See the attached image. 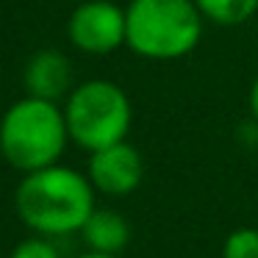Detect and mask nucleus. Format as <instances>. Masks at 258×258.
Wrapping results in <instances>:
<instances>
[{
	"label": "nucleus",
	"instance_id": "obj_9",
	"mask_svg": "<svg viewBox=\"0 0 258 258\" xmlns=\"http://www.w3.org/2000/svg\"><path fill=\"white\" fill-rule=\"evenodd\" d=\"M195 3L206 23L222 25V28L244 25L258 12V0H195Z\"/></svg>",
	"mask_w": 258,
	"mask_h": 258
},
{
	"label": "nucleus",
	"instance_id": "obj_1",
	"mask_svg": "<svg viewBox=\"0 0 258 258\" xmlns=\"http://www.w3.org/2000/svg\"><path fill=\"white\" fill-rule=\"evenodd\" d=\"M17 217L39 236H67L86 225L95 211V186L78 169L50 164L25 172L14 191Z\"/></svg>",
	"mask_w": 258,
	"mask_h": 258
},
{
	"label": "nucleus",
	"instance_id": "obj_7",
	"mask_svg": "<svg viewBox=\"0 0 258 258\" xmlns=\"http://www.w3.org/2000/svg\"><path fill=\"white\" fill-rule=\"evenodd\" d=\"M73 86V64L58 50H39L25 67V89L34 97L61 100Z\"/></svg>",
	"mask_w": 258,
	"mask_h": 258
},
{
	"label": "nucleus",
	"instance_id": "obj_3",
	"mask_svg": "<svg viewBox=\"0 0 258 258\" xmlns=\"http://www.w3.org/2000/svg\"><path fill=\"white\" fill-rule=\"evenodd\" d=\"M70 142L64 108L45 97H23L0 119V153L20 172L50 167Z\"/></svg>",
	"mask_w": 258,
	"mask_h": 258
},
{
	"label": "nucleus",
	"instance_id": "obj_4",
	"mask_svg": "<svg viewBox=\"0 0 258 258\" xmlns=\"http://www.w3.org/2000/svg\"><path fill=\"white\" fill-rule=\"evenodd\" d=\"M64 119L70 139L84 150L95 153L128 136L134 108L122 86L111 81H86L67 95Z\"/></svg>",
	"mask_w": 258,
	"mask_h": 258
},
{
	"label": "nucleus",
	"instance_id": "obj_5",
	"mask_svg": "<svg viewBox=\"0 0 258 258\" xmlns=\"http://www.w3.org/2000/svg\"><path fill=\"white\" fill-rule=\"evenodd\" d=\"M67 34L81 53H114L125 45V6H117L111 0H86L70 14Z\"/></svg>",
	"mask_w": 258,
	"mask_h": 258
},
{
	"label": "nucleus",
	"instance_id": "obj_8",
	"mask_svg": "<svg viewBox=\"0 0 258 258\" xmlns=\"http://www.w3.org/2000/svg\"><path fill=\"white\" fill-rule=\"evenodd\" d=\"M81 236H84L89 250L119 255L131 241V228H128V222H125V217L119 211L95 208V211L89 214V219H86V225L81 228Z\"/></svg>",
	"mask_w": 258,
	"mask_h": 258
},
{
	"label": "nucleus",
	"instance_id": "obj_12",
	"mask_svg": "<svg viewBox=\"0 0 258 258\" xmlns=\"http://www.w3.org/2000/svg\"><path fill=\"white\" fill-rule=\"evenodd\" d=\"M250 114H252V122L258 125V75L250 84Z\"/></svg>",
	"mask_w": 258,
	"mask_h": 258
},
{
	"label": "nucleus",
	"instance_id": "obj_6",
	"mask_svg": "<svg viewBox=\"0 0 258 258\" xmlns=\"http://www.w3.org/2000/svg\"><path fill=\"white\" fill-rule=\"evenodd\" d=\"M86 175L97 191L108 197H125L139 189L142 178H145V161H142V153L122 139L117 145L100 147L92 153Z\"/></svg>",
	"mask_w": 258,
	"mask_h": 258
},
{
	"label": "nucleus",
	"instance_id": "obj_13",
	"mask_svg": "<svg viewBox=\"0 0 258 258\" xmlns=\"http://www.w3.org/2000/svg\"><path fill=\"white\" fill-rule=\"evenodd\" d=\"M78 258H119V255H111V252H95V250H89V252H84V255H78Z\"/></svg>",
	"mask_w": 258,
	"mask_h": 258
},
{
	"label": "nucleus",
	"instance_id": "obj_2",
	"mask_svg": "<svg viewBox=\"0 0 258 258\" xmlns=\"http://www.w3.org/2000/svg\"><path fill=\"white\" fill-rule=\"evenodd\" d=\"M206 17L195 0H131L125 6V45L147 61H178L197 50Z\"/></svg>",
	"mask_w": 258,
	"mask_h": 258
},
{
	"label": "nucleus",
	"instance_id": "obj_11",
	"mask_svg": "<svg viewBox=\"0 0 258 258\" xmlns=\"http://www.w3.org/2000/svg\"><path fill=\"white\" fill-rule=\"evenodd\" d=\"M9 258H61V252H58L56 244L47 241L45 236H34V239L20 241Z\"/></svg>",
	"mask_w": 258,
	"mask_h": 258
},
{
	"label": "nucleus",
	"instance_id": "obj_10",
	"mask_svg": "<svg viewBox=\"0 0 258 258\" xmlns=\"http://www.w3.org/2000/svg\"><path fill=\"white\" fill-rule=\"evenodd\" d=\"M222 258H258V230L236 228L222 241Z\"/></svg>",
	"mask_w": 258,
	"mask_h": 258
}]
</instances>
